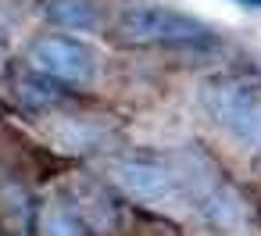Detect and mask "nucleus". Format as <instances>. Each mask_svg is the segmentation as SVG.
Returning a JSON list of instances; mask_svg holds the SVG:
<instances>
[{
  "label": "nucleus",
  "mask_w": 261,
  "mask_h": 236,
  "mask_svg": "<svg viewBox=\"0 0 261 236\" xmlns=\"http://www.w3.org/2000/svg\"><path fill=\"white\" fill-rule=\"evenodd\" d=\"M40 11L58 29L97 33L104 25V11H100L97 0H40Z\"/></svg>",
  "instance_id": "obj_4"
},
{
  "label": "nucleus",
  "mask_w": 261,
  "mask_h": 236,
  "mask_svg": "<svg viewBox=\"0 0 261 236\" xmlns=\"http://www.w3.org/2000/svg\"><path fill=\"white\" fill-rule=\"evenodd\" d=\"M243 8H261V0H240Z\"/></svg>",
  "instance_id": "obj_7"
},
{
  "label": "nucleus",
  "mask_w": 261,
  "mask_h": 236,
  "mask_svg": "<svg viewBox=\"0 0 261 236\" xmlns=\"http://www.w3.org/2000/svg\"><path fill=\"white\" fill-rule=\"evenodd\" d=\"M118 179H122V186H129V190L140 193V197H158V193H165V175H161V168H154V165H122V168H118Z\"/></svg>",
  "instance_id": "obj_5"
},
{
  "label": "nucleus",
  "mask_w": 261,
  "mask_h": 236,
  "mask_svg": "<svg viewBox=\"0 0 261 236\" xmlns=\"http://www.w3.org/2000/svg\"><path fill=\"white\" fill-rule=\"evenodd\" d=\"M29 65L58 83H90L97 72V58L86 43L61 36V33H47L40 40L29 43Z\"/></svg>",
  "instance_id": "obj_2"
},
{
  "label": "nucleus",
  "mask_w": 261,
  "mask_h": 236,
  "mask_svg": "<svg viewBox=\"0 0 261 236\" xmlns=\"http://www.w3.org/2000/svg\"><path fill=\"white\" fill-rule=\"evenodd\" d=\"M43 236H79V229L61 207H50L43 215Z\"/></svg>",
  "instance_id": "obj_6"
},
{
  "label": "nucleus",
  "mask_w": 261,
  "mask_h": 236,
  "mask_svg": "<svg viewBox=\"0 0 261 236\" xmlns=\"http://www.w3.org/2000/svg\"><path fill=\"white\" fill-rule=\"evenodd\" d=\"M215 115L232 125L240 136L261 140V93L250 86H229L215 100Z\"/></svg>",
  "instance_id": "obj_3"
},
{
  "label": "nucleus",
  "mask_w": 261,
  "mask_h": 236,
  "mask_svg": "<svg viewBox=\"0 0 261 236\" xmlns=\"http://www.w3.org/2000/svg\"><path fill=\"white\" fill-rule=\"evenodd\" d=\"M115 33L122 43L133 47H207L215 43L211 29L182 11L158 8V4H133L118 15Z\"/></svg>",
  "instance_id": "obj_1"
}]
</instances>
